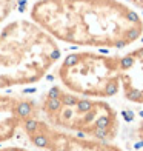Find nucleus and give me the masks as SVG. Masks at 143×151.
Listing matches in <instances>:
<instances>
[{
	"mask_svg": "<svg viewBox=\"0 0 143 151\" xmlns=\"http://www.w3.org/2000/svg\"><path fill=\"white\" fill-rule=\"evenodd\" d=\"M17 0H0V25L11 19V16L17 11Z\"/></svg>",
	"mask_w": 143,
	"mask_h": 151,
	"instance_id": "6e6552de",
	"label": "nucleus"
},
{
	"mask_svg": "<svg viewBox=\"0 0 143 151\" xmlns=\"http://www.w3.org/2000/svg\"><path fill=\"white\" fill-rule=\"evenodd\" d=\"M139 151H143V150H139Z\"/></svg>",
	"mask_w": 143,
	"mask_h": 151,
	"instance_id": "f8f14e48",
	"label": "nucleus"
},
{
	"mask_svg": "<svg viewBox=\"0 0 143 151\" xmlns=\"http://www.w3.org/2000/svg\"><path fill=\"white\" fill-rule=\"evenodd\" d=\"M60 86L92 99H111L120 93L122 56L95 50L66 54L56 70Z\"/></svg>",
	"mask_w": 143,
	"mask_h": 151,
	"instance_id": "20e7f679",
	"label": "nucleus"
},
{
	"mask_svg": "<svg viewBox=\"0 0 143 151\" xmlns=\"http://www.w3.org/2000/svg\"><path fill=\"white\" fill-rule=\"evenodd\" d=\"M120 91L134 105H143V45L122 56Z\"/></svg>",
	"mask_w": 143,
	"mask_h": 151,
	"instance_id": "0eeeda50",
	"label": "nucleus"
},
{
	"mask_svg": "<svg viewBox=\"0 0 143 151\" xmlns=\"http://www.w3.org/2000/svg\"><path fill=\"white\" fill-rule=\"evenodd\" d=\"M36 100L39 116L54 128L105 142H115L120 134L119 111L103 99L85 97L52 85Z\"/></svg>",
	"mask_w": 143,
	"mask_h": 151,
	"instance_id": "7ed1b4c3",
	"label": "nucleus"
},
{
	"mask_svg": "<svg viewBox=\"0 0 143 151\" xmlns=\"http://www.w3.org/2000/svg\"><path fill=\"white\" fill-rule=\"evenodd\" d=\"M59 42L31 19H12L0 28V93L36 85L59 63Z\"/></svg>",
	"mask_w": 143,
	"mask_h": 151,
	"instance_id": "f03ea898",
	"label": "nucleus"
},
{
	"mask_svg": "<svg viewBox=\"0 0 143 151\" xmlns=\"http://www.w3.org/2000/svg\"><path fill=\"white\" fill-rule=\"evenodd\" d=\"M134 136H135V139H137L139 142L143 143V120H140L137 125H135V128H134Z\"/></svg>",
	"mask_w": 143,
	"mask_h": 151,
	"instance_id": "1a4fd4ad",
	"label": "nucleus"
},
{
	"mask_svg": "<svg viewBox=\"0 0 143 151\" xmlns=\"http://www.w3.org/2000/svg\"><path fill=\"white\" fill-rule=\"evenodd\" d=\"M29 19L66 45L123 50L143 37V17L123 0H36Z\"/></svg>",
	"mask_w": 143,
	"mask_h": 151,
	"instance_id": "f257e3e1",
	"label": "nucleus"
},
{
	"mask_svg": "<svg viewBox=\"0 0 143 151\" xmlns=\"http://www.w3.org/2000/svg\"><path fill=\"white\" fill-rule=\"evenodd\" d=\"M32 147L42 151H125L115 142H105L54 128L40 116L25 120L20 129Z\"/></svg>",
	"mask_w": 143,
	"mask_h": 151,
	"instance_id": "39448f33",
	"label": "nucleus"
},
{
	"mask_svg": "<svg viewBox=\"0 0 143 151\" xmlns=\"http://www.w3.org/2000/svg\"><path fill=\"white\" fill-rule=\"evenodd\" d=\"M123 2H126L131 8H134L135 11H140V12H143V0H123Z\"/></svg>",
	"mask_w": 143,
	"mask_h": 151,
	"instance_id": "9d476101",
	"label": "nucleus"
},
{
	"mask_svg": "<svg viewBox=\"0 0 143 151\" xmlns=\"http://www.w3.org/2000/svg\"><path fill=\"white\" fill-rule=\"evenodd\" d=\"M39 116L37 100L29 96L0 93V145L9 142L20 129L25 120Z\"/></svg>",
	"mask_w": 143,
	"mask_h": 151,
	"instance_id": "423d86ee",
	"label": "nucleus"
},
{
	"mask_svg": "<svg viewBox=\"0 0 143 151\" xmlns=\"http://www.w3.org/2000/svg\"><path fill=\"white\" fill-rule=\"evenodd\" d=\"M0 151H31V150H28V148H23V147L8 145V147H0Z\"/></svg>",
	"mask_w": 143,
	"mask_h": 151,
	"instance_id": "9b49d317",
	"label": "nucleus"
}]
</instances>
